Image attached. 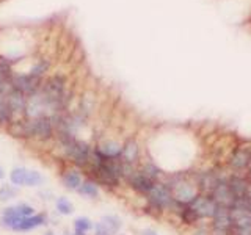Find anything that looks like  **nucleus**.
Returning <instances> with one entry per match:
<instances>
[{
	"mask_svg": "<svg viewBox=\"0 0 251 235\" xmlns=\"http://www.w3.org/2000/svg\"><path fill=\"white\" fill-rule=\"evenodd\" d=\"M53 143L61 159L68 162L71 166H75L83 172L90 166L93 159V146L90 141L83 140L82 137L69 135V133H55Z\"/></svg>",
	"mask_w": 251,
	"mask_h": 235,
	"instance_id": "1",
	"label": "nucleus"
},
{
	"mask_svg": "<svg viewBox=\"0 0 251 235\" xmlns=\"http://www.w3.org/2000/svg\"><path fill=\"white\" fill-rule=\"evenodd\" d=\"M85 172L86 177H91L99 187H104L107 190H116L123 182L121 159L108 160L93 154L91 163Z\"/></svg>",
	"mask_w": 251,
	"mask_h": 235,
	"instance_id": "2",
	"label": "nucleus"
},
{
	"mask_svg": "<svg viewBox=\"0 0 251 235\" xmlns=\"http://www.w3.org/2000/svg\"><path fill=\"white\" fill-rule=\"evenodd\" d=\"M36 212L38 210L35 209L33 204L25 202V201L10 204V206H6L0 210V227L5 231L14 232L16 226H18L24 218L35 215Z\"/></svg>",
	"mask_w": 251,
	"mask_h": 235,
	"instance_id": "3",
	"label": "nucleus"
},
{
	"mask_svg": "<svg viewBox=\"0 0 251 235\" xmlns=\"http://www.w3.org/2000/svg\"><path fill=\"white\" fill-rule=\"evenodd\" d=\"M8 182L18 188H41L46 177L41 171L27 166H14L8 172Z\"/></svg>",
	"mask_w": 251,
	"mask_h": 235,
	"instance_id": "4",
	"label": "nucleus"
},
{
	"mask_svg": "<svg viewBox=\"0 0 251 235\" xmlns=\"http://www.w3.org/2000/svg\"><path fill=\"white\" fill-rule=\"evenodd\" d=\"M146 202H148V209L154 210V212H165V210H173L176 206V199L173 198L171 190L168 188L167 184L157 182L154 188L149 191L146 196Z\"/></svg>",
	"mask_w": 251,
	"mask_h": 235,
	"instance_id": "5",
	"label": "nucleus"
},
{
	"mask_svg": "<svg viewBox=\"0 0 251 235\" xmlns=\"http://www.w3.org/2000/svg\"><path fill=\"white\" fill-rule=\"evenodd\" d=\"M30 127H31V141H36L39 144H49L55 141V127L50 116L30 119Z\"/></svg>",
	"mask_w": 251,
	"mask_h": 235,
	"instance_id": "6",
	"label": "nucleus"
},
{
	"mask_svg": "<svg viewBox=\"0 0 251 235\" xmlns=\"http://www.w3.org/2000/svg\"><path fill=\"white\" fill-rule=\"evenodd\" d=\"M43 85V78H38L30 75L25 70H14L13 80H11V88L22 93L25 97H30L31 94H35Z\"/></svg>",
	"mask_w": 251,
	"mask_h": 235,
	"instance_id": "7",
	"label": "nucleus"
},
{
	"mask_svg": "<svg viewBox=\"0 0 251 235\" xmlns=\"http://www.w3.org/2000/svg\"><path fill=\"white\" fill-rule=\"evenodd\" d=\"M168 188L171 190L173 198H175L177 202L182 204H190L195 198H196V191L195 187L192 184L185 182V180H180L179 177H175L170 184H167Z\"/></svg>",
	"mask_w": 251,
	"mask_h": 235,
	"instance_id": "8",
	"label": "nucleus"
},
{
	"mask_svg": "<svg viewBox=\"0 0 251 235\" xmlns=\"http://www.w3.org/2000/svg\"><path fill=\"white\" fill-rule=\"evenodd\" d=\"M123 152V144L118 143L116 140H102L98 144L93 146V154L102 157V159L108 160H118L121 159Z\"/></svg>",
	"mask_w": 251,
	"mask_h": 235,
	"instance_id": "9",
	"label": "nucleus"
},
{
	"mask_svg": "<svg viewBox=\"0 0 251 235\" xmlns=\"http://www.w3.org/2000/svg\"><path fill=\"white\" fill-rule=\"evenodd\" d=\"M190 207L196 212L198 218H214L220 206L209 194V196H196L190 202Z\"/></svg>",
	"mask_w": 251,
	"mask_h": 235,
	"instance_id": "10",
	"label": "nucleus"
},
{
	"mask_svg": "<svg viewBox=\"0 0 251 235\" xmlns=\"http://www.w3.org/2000/svg\"><path fill=\"white\" fill-rule=\"evenodd\" d=\"M83 179H85L83 171L75 166H71V164H68V166L60 172L61 187L68 191H77L78 187L82 185Z\"/></svg>",
	"mask_w": 251,
	"mask_h": 235,
	"instance_id": "11",
	"label": "nucleus"
},
{
	"mask_svg": "<svg viewBox=\"0 0 251 235\" xmlns=\"http://www.w3.org/2000/svg\"><path fill=\"white\" fill-rule=\"evenodd\" d=\"M124 182L127 184L135 193L143 194V196H146L154 188V185L157 184V182H154L152 179L146 177L138 168H135V171H133L132 174L124 180Z\"/></svg>",
	"mask_w": 251,
	"mask_h": 235,
	"instance_id": "12",
	"label": "nucleus"
},
{
	"mask_svg": "<svg viewBox=\"0 0 251 235\" xmlns=\"http://www.w3.org/2000/svg\"><path fill=\"white\" fill-rule=\"evenodd\" d=\"M47 224H49V215H47V212H36L35 215L24 218L22 221L16 226L14 232H31Z\"/></svg>",
	"mask_w": 251,
	"mask_h": 235,
	"instance_id": "13",
	"label": "nucleus"
},
{
	"mask_svg": "<svg viewBox=\"0 0 251 235\" xmlns=\"http://www.w3.org/2000/svg\"><path fill=\"white\" fill-rule=\"evenodd\" d=\"M8 135L19 141H31V127L28 118H19L5 129Z\"/></svg>",
	"mask_w": 251,
	"mask_h": 235,
	"instance_id": "14",
	"label": "nucleus"
},
{
	"mask_svg": "<svg viewBox=\"0 0 251 235\" xmlns=\"http://www.w3.org/2000/svg\"><path fill=\"white\" fill-rule=\"evenodd\" d=\"M75 108L78 113L83 115L85 118H88V119H91V116L94 113V110H96V94H94L93 91H83L80 94V97H78L77 100V105L73 107Z\"/></svg>",
	"mask_w": 251,
	"mask_h": 235,
	"instance_id": "15",
	"label": "nucleus"
},
{
	"mask_svg": "<svg viewBox=\"0 0 251 235\" xmlns=\"http://www.w3.org/2000/svg\"><path fill=\"white\" fill-rule=\"evenodd\" d=\"M50 69H52V58L49 55H41V57H38L33 63H31V66L28 68V70H25V72L44 80V78L50 74Z\"/></svg>",
	"mask_w": 251,
	"mask_h": 235,
	"instance_id": "16",
	"label": "nucleus"
},
{
	"mask_svg": "<svg viewBox=\"0 0 251 235\" xmlns=\"http://www.w3.org/2000/svg\"><path fill=\"white\" fill-rule=\"evenodd\" d=\"M121 160L127 164H132V166H137L140 163V146L133 138H129L123 143Z\"/></svg>",
	"mask_w": 251,
	"mask_h": 235,
	"instance_id": "17",
	"label": "nucleus"
},
{
	"mask_svg": "<svg viewBox=\"0 0 251 235\" xmlns=\"http://www.w3.org/2000/svg\"><path fill=\"white\" fill-rule=\"evenodd\" d=\"M229 164L232 169H245L251 164V146H242L232 152Z\"/></svg>",
	"mask_w": 251,
	"mask_h": 235,
	"instance_id": "18",
	"label": "nucleus"
},
{
	"mask_svg": "<svg viewBox=\"0 0 251 235\" xmlns=\"http://www.w3.org/2000/svg\"><path fill=\"white\" fill-rule=\"evenodd\" d=\"M75 193L78 196H82V198H85V199L96 201V199H99V196H100V187L96 182H94L91 177L85 176L82 185L78 187V190Z\"/></svg>",
	"mask_w": 251,
	"mask_h": 235,
	"instance_id": "19",
	"label": "nucleus"
},
{
	"mask_svg": "<svg viewBox=\"0 0 251 235\" xmlns=\"http://www.w3.org/2000/svg\"><path fill=\"white\" fill-rule=\"evenodd\" d=\"M16 119L18 118H16V115L13 113V110L6 102V94H2L0 96V129H6Z\"/></svg>",
	"mask_w": 251,
	"mask_h": 235,
	"instance_id": "20",
	"label": "nucleus"
},
{
	"mask_svg": "<svg viewBox=\"0 0 251 235\" xmlns=\"http://www.w3.org/2000/svg\"><path fill=\"white\" fill-rule=\"evenodd\" d=\"M75 207H74V202L71 201L68 196H58L55 199V213L60 215V216H71L74 215Z\"/></svg>",
	"mask_w": 251,
	"mask_h": 235,
	"instance_id": "21",
	"label": "nucleus"
},
{
	"mask_svg": "<svg viewBox=\"0 0 251 235\" xmlns=\"http://www.w3.org/2000/svg\"><path fill=\"white\" fill-rule=\"evenodd\" d=\"M19 196V188L14 187L10 182H3L0 184V202H13L16 198Z\"/></svg>",
	"mask_w": 251,
	"mask_h": 235,
	"instance_id": "22",
	"label": "nucleus"
},
{
	"mask_svg": "<svg viewBox=\"0 0 251 235\" xmlns=\"http://www.w3.org/2000/svg\"><path fill=\"white\" fill-rule=\"evenodd\" d=\"M93 227H94V223L91 221V218L83 216V215L74 218V221H73V231L78 234H90L93 232Z\"/></svg>",
	"mask_w": 251,
	"mask_h": 235,
	"instance_id": "23",
	"label": "nucleus"
},
{
	"mask_svg": "<svg viewBox=\"0 0 251 235\" xmlns=\"http://www.w3.org/2000/svg\"><path fill=\"white\" fill-rule=\"evenodd\" d=\"M100 223L104 224L113 235L120 234L121 227H123V221H121V218L118 215H104L100 218Z\"/></svg>",
	"mask_w": 251,
	"mask_h": 235,
	"instance_id": "24",
	"label": "nucleus"
},
{
	"mask_svg": "<svg viewBox=\"0 0 251 235\" xmlns=\"http://www.w3.org/2000/svg\"><path fill=\"white\" fill-rule=\"evenodd\" d=\"M143 174L146 176V177H149V179H152L154 182H159V176H160V169L155 166V164L152 163V162H146V163H143L141 166L138 168Z\"/></svg>",
	"mask_w": 251,
	"mask_h": 235,
	"instance_id": "25",
	"label": "nucleus"
},
{
	"mask_svg": "<svg viewBox=\"0 0 251 235\" xmlns=\"http://www.w3.org/2000/svg\"><path fill=\"white\" fill-rule=\"evenodd\" d=\"M93 235H113L112 232H110L107 227L102 224L100 221L94 223V227H93Z\"/></svg>",
	"mask_w": 251,
	"mask_h": 235,
	"instance_id": "26",
	"label": "nucleus"
},
{
	"mask_svg": "<svg viewBox=\"0 0 251 235\" xmlns=\"http://www.w3.org/2000/svg\"><path fill=\"white\" fill-rule=\"evenodd\" d=\"M38 196L41 201H53V193L50 190H46L43 187H41V190L38 191Z\"/></svg>",
	"mask_w": 251,
	"mask_h": 235,
	"instance_id": "27",
	"label": "nucleus"
},
{
	"mask_svg": "<svg viewBox=\"0 0 251 235\" xmlns=\"http://www.w3.org/2000/svg\"><path fill=\"white\" fill-rule=\"evenodd\" d=\"M141 235H159L154 229H145V231H141Z\"/></svg>",
	"mask_w": 251,
	"mask_h": 235,
	"instance_id": "28",
	"label": "nucleus"
},
{
	"mask_svg": "<svg viewBox=\"0 0 251 235\" xmlns=\"http://www.w3.org/2000/svg\"><path fill=\"white\" fill-rule=\"evenodd\" d=\"M43 235H57L53 232V229H47V231H44V234Z\"/></svg>",
	"mask_w": 251,
	"mask_h": 235,
	"instance_id": "29",
	"label": "nucleus"
},
{
	"mask_svg": "<svg viewBox=\"0 0 251 235\" xmlns=\"http://www.w3.org/2000/svg\"><path fill=\"white\" fill-rule=\"evenodd\" d=\"M3 176H5V171H3V168H2V166H0V180L3 179Z\"/></svg>",
	"mask_w": 251,
	"mask_h": 235,
	"instance_id": "30",
	"label": "nucleus"
},
{
	"mask_svg": "<svg viewBox=\"0 0 251 235\" xmlns=\"http://www.w3.org/2000/svg\"><path fill=\"white\" fill-rule=\"evenodd\" d=\"M250 179H251V169H250Z\"/></svg>",
	"mask_w": 251,
	"mask_h": 235,
	"instance_id": "31",
	"label": "nucleus"
},
{
	"mask_svg": "<svg viewBox=\"0 0 251 235\" xmlns=\"http://www.w3.org/2000/svg\"><path fill=\"white\" fill-rule=\"evenodd\" d=\"M118 235H124V234H118Z\"/></svg>",
	"mask_w": 251,
	"mask_h": 235,
	"instance_id": "32",
	"label": "nucleus"
}]
</instances>
